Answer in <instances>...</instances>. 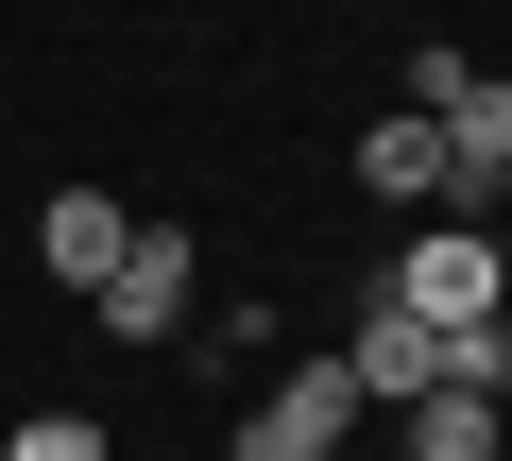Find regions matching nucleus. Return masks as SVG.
Returning a JSON list of instances; mask_svg holds the SVG:
<instances>
[{
	"label": "nucleus",
	"mask_w": 512,
	"mask_h": 461,
	"mask_svg": "<svg viewBox=\"0 0 512 461\" xmlns=\"http://www.w3.org/2000/svg\"><path fill=\"white\" fill-rule=\"evenodd\" d=\"M376 308H410L427 342H461V325H495L512 308V257H495V222H427V240L376 274Z\"/></svg>",
	"instance_id": "nucleus-1"
},
{
	"label": "nucleus",
	"mask_w": 512,
	"mask_h": 461,
	"mask_svg": "<svg viewBox=\"0 0 512 461\" xmlns=\"http://www.w3.org/2000/svg\"><path fill=\"white\" fill-rule=\"evenodd\" d=\"M86 308H103V342L171 359V342H188V308H205V240H188V222H137V240H120V274H103Z\"/></svg>",
	"instance_id": "nucleus-2"
},
{
	"label": "nucleus",
	"mask_w": 512,
	"mask_h": 461,
	"mask_svg": "<svg viewBox=\"0 0 512 461\" xmlns=\"http://www.w3.org/2000/svg\"><path fill=\"white\" fill-rule=\"evenodd\" d=\"M359 427H376V410L342 393V359H291L274 393H256V410H239V444H222V461H342Z\"/></svg>",
	"instance_id": "nucleus-3"
},
{
	"label": "nucleus",
	"mask_w": 512,
	"mask_h": 461,
	"mask_svg": "<svg viewBox=\"0 0 512 461\" xmlns=\"http://www.w3.org/2000/svg\"><path fill=\"white\" fill-rule=\"evenodd\" d=\"M342 393H359V410H410V393H444V342H427L410 308L359 291V325H342Z\"/></svg>",
	"instance_id": "nucleus-4"
},
{
	"label": "nucleus",
	"mask_w": 512,
	"mask_h": 461,
	"mask_svg": "<svg viewBox=\"0 0 512 461\" xmlns=\"http://www.w3.org/2000/svg\"><path fill=\"white\" fill-rule=\"evenodd\" d=\"M120 240H137V205H120V188H52V205H35L52 291H103V274H120Z\"/></svg>",
	"instance_id": "nucleus-5"
},
{
	"label": "nucleus",
	"mask_w": 512,
	"mask_h": 461,
	"mask_svg": "<svg viewBox=\"0 0 512 461\" xmlns=\"http://www.w3.org/2000/svg\"><path fill=\"white\" fill-rule=\"evenodd\" d=\"M359 188H376V205H427V188H444V137H427L410 103H393V120H359Z\"/></svg>",
	"instance_id": "nucleus-6"
},
{
	"label": "nucleus",
	"mask_w": 512,
	"mask_h": 461,
	"mask_svg": "<svg viewBox=\"0 0 512 461\" xmlns=\"http://www.w3.org/2000/svg\"><path fill=\"white\" fill-rule=\"evenodd\" d=\"M410 461H495V393H410Z\"/></svg>",
	"instance_id": "nucleus-7"
},
{
	"label": "nucleus",
	"mask_w": 512,
	"mask_h": 461,
	"mask_svg": "<svg viewBox=\"0 0 512 461\" xmlns=\"http://www.w3.org/2000/svg\"><path fill=\"white\" fill-rule=\"evenodd\" d=\"M0 461H120V444H103V410H35V427L0 444Z\"/></svg>",
	"instance_id": "nucleus-8"
}]
</instances>
